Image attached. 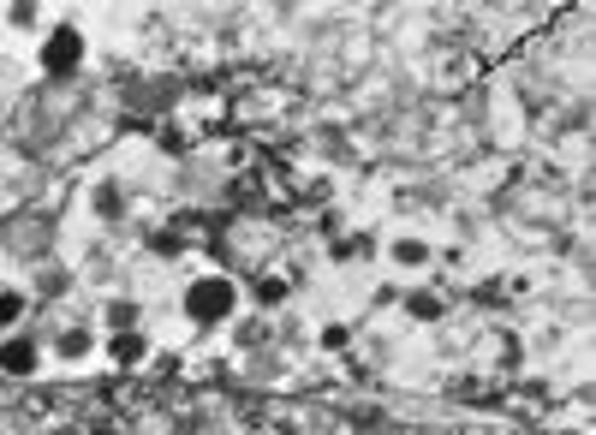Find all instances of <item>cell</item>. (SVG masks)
<instances>
[{"instance_id": "cell-4", "label": "cell", "mask_w": 596, "mask_h": 435, "mask_svg": "<svg viewBox=\"0 0 596 435\" xmlns=\"http://www.w3.org/2000/svg\"><path fill=\"white\" fill-rule=\"evenodd\" d=\"M19 311H24V298H19V293H0V328H7Z\"/></svg>"}, {"instance_id": "cell-3", "label": "cell", "mask_w": 596, "mask_h": 435, "mask_svg": "<svg viewBox=\"0 0 596 435\" xmlns=\"http://www.w3.org/2000/svg\"><path fill=\"white\" fill-rule=\"evenodd\" d=\"M101 316H108V328H132V323H138V311H132V304H108Z\"/></svg>"}, {"instance_id": "cell-5", "label": "cell", "mask_w": 596, "mask_h": 435, "mask_svg": "<svg viewBox=\"0 0 596 435\" xmlns=\"http://www.w3.org/2000/svg\"><path fill=\"white\" fill-rule=\"evenodd\" d=\"M61 352H66V358H78V352H90V335H78V328H72V335H66V346H61Z\"/></svg>"}, {"instance_id": "cell-1", "label": "cell", "mask_w": 596, "mask_h": 435, "mask_svg": "<svg viewBox=\"0 0 596 435\" xmlns=\"http://www.w3.org/2000/svg\"><path fill=\"white\" fill-rule=\"evenodd\" d=\"M42 365V352H36V335H0V370H12V376H31Z\"/></svg>"}, {"instance_id": "cell-2", "label": "cell", "mask_w": 596, "mask_h": 435, "mask_svg": "<svg viewBox=\"0 0 596 435\" xmlns=\"http://www.w3.org/2000/svg\"><path fill=\"white\" fill-rule=\"evenodd\" d=\"M84 48V36L78 31H54V42L42 48V66H72V54Z\"/></svg>"}]
</instances>
